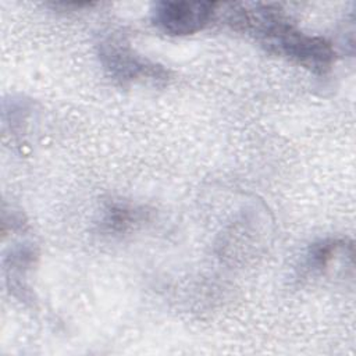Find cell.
Listing matches in <instances>:
<instances>
[{
	"label": "cell",
	"mask_w": 356,
	"mask_h": 356,
	"mask_svg": "<svg viewBox=\"0 0 356 356\" xmlns=\"http://www.w3.org/2000/svg\"><path fill=\"white\" fill-rule=\"evenodd\" d=\"M227 24L253 36L268 53L324 75L335 61L332 44L299 31L284 11L270 4H229Z\"/></svg>",
	"instance_id": "obj_1"
},
{
	"label": "cell",
	"mask_w": 356,
	"mask_h": 356,
	"mask_svg": "<svg viewBox=\"0 0 356 356\" xmlns=\"http://www.w3.org/2000/svg\"><path fill=\"white\" fill-rule=\"evenodd\" d=\"M99 58L107 75L120 85L136 82L163 83L170 78L168 70L136 54L121 39H104L99 44Z\"/></svg>",
	"instance_id": "obj_2"
},
{
	"label": "cell",
	"mask_w": 356,
	"mask_h": 356,
	"mask_svg": "<svg viewBox=\"0 0 356 356\" xmlns=\"http://www.w3.org/2000/svg\"><path fill=\"white\" fill-rule=\"evenodd\" d=\"M217 7L213 1H160L153 8V22L171 36L193 35L210 24Z\"/></svg>",
	"instance_id": "obj_3"
},
{
	"label": "cell",
	"mask_w": 356,
	"mask_h": 356,
	"mask_svg": "<svg viewBox=\"0 0 356 356\" xmlns=\"http://www.w3.org/2000/svg\"><path fill=\"white\" fill-rule=\"evenodd\" d=\"M146 216L147 213L143 207L131 203H111L104 210L102 218V229L106 234L121 235L145 221Z\"/></svg>",
	"instance_id": "obj_4"
},
{
	"label": "cell",
	"mask_w": 356,
	"mask_h": 356,
	"mask_svg": "<svg viewBox=\"0 0 356 356\" xmlns=\"http://www.w3.org/2000/svg\"><path fill=\"white\" fill-rule=\"evenodd\" d=\"M353 253V245L343 238H327L309 248L306 264L312 271L324 273L338 256Z\"/></svg>",
	"instance_id": "obj_5"
}]
</instances>
